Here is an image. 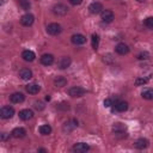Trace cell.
<instances>
[{
    "label": "cell",
    "mask_w": 153,
    "mask_h": 153,
    "mask_svg": "<svg viewBox=\"0 0 153 153\" xmlns=\"http://www.w3.org/2000/svg\"><path fill=\"white\" fill-rule=\"evenodd\" d=\"M112 133L117 136V137H126L127 136V127L123 123H115L112 126Z\"/></svg>",
    "instance_id": "6da1fadb"
},
{
    "label": "cell",
    "mask_w": 153,
    "mask_h": 153,
    "mask_svg": "<svg viewBox=\"0 0 153 153\" xmlns=\"http://www.w3.org/2000/svg\"><path fill=\"white\" fill-rule=\"evenodd\" d=\"M47 32L51 36H57L62 32V26L57 23H50L47 25Z\"/></svg>",
    "instance_id": "7a4b0ae2"
},
{
    "label": "cell",
    "mask_w": 153,
    "mask_h": 153,
    "mask_svg": "<svg viewBox=\"0 0 153 153\" xmlns=\"http://www.w3.org/2000/svg\"><path fill=\"white\" fill-rule=\"evenodd\" d=\"M85 93H86L85 88H82V87H80V86H73V87H71V88L68 90V94H69L71 97H73V98L82 97Z\"/></svg>",
    "instance_id": "3957f363"
},
{
    "label": "cell",
    "mask_w": 153,
    "mask_h": 153,
    "mask_svg": "<svg viewBox=\"0 0 153 153\" xmlns=\"http://www.w3.org/2000/svg\"><path fill=\"white\" fill-rule=\"evenodd\" d=\"M14 115V109L10 105H6V106H2L1 110H0V116L1 118L4 120H8V118H12Z\"/></svg>",
    "instance_id": "277c9868"
},
{
    "label": "cell",
    "mask_w": 153,
    "mask_h": 153,
    "mask_svg": "<svg viewBox=\"0 0 153 153\" xmlns=\"http://www.w3.org/2000/svg\"><path fill=\"white\" fill-rule=\"evenodd\" d=\"M68 10L69 8L65 4H56L53 7V13L56 14V16H65V14H67Z\"/></svg>",
    "instance_id": "5b68a950"
},
{
    "label": "cell",
    "mask_w": 153,
    "mask_h": 153,
    "mask_svg": "<svg viewBox=\"0 0 153 153\" xmlns=\"http://www.w3.org/2000/svg\"><path fill=\"white\" fill-rule=\"evenodd\" d=\"M114 18H115V16H114V12L111 10H103L100 13V19L103 23L109 24L114 20Z\"/></svg>",
    "instance_id": "8992f818"
},
{
    "label": "cell",
    "mask_w": 153,
    "mask_h": 153,
    "mask_svg": "<svg viewBox=\"0 0 153 153\" xmlns=\"http://www.w3.org/2000/svg\"><path fill=\"white\" fill-rule=\"evenodd\" d=\"M76 127H78V121H76V120H74V118H72V120H69V121L65 122V124H63L62 129H63V131H65V133H71V131H72V130H74Z\"/></svg>",
    "instance_id": "52a82bcc"
},
{
    "label": "cell",
    "mask_w": 153,
    "mask_h": 153,
    "mask_svg": "<svg viewBox=\"0 0 153 153\" xmlns=\"http://www.w3.org/2000/svg\"><path fill=\"white\" fill-rule=\"evenodd\" d=\"M33 22H35V17L31 13H25L20 18V24L24 26H31L33 24Z\"/></svg>",
    "instance_id": "ba28073f"
},
{
    "label": "cell",
    "mask_w": 153,
    "mask_h": 153,
    "mask_svg": "<svg viewBox=\"0 0 153 153\" xmlns=\"http://www.w3.org/2000/svg\"><path fill=\"white\" fill-rule=\"evenodd\" d=\"M88 149H90V146L86 142H76L72 147V151L76 152V153H84V152H87Z\"/></svg>",
    "instance_id": "9c48e42d"
},
{
    "label": "cell",
    "mask_w": 153,
    "mask_h": 153,
    "mask_svg": "<svg viewBox=\"0 0 153 153\" xmlns=\"http://www.w3.org/2000/svg\"><path fill=\"white\" fill-rule=\"evenodd\" d=\"M88 10H90V12H91L92 14H98V13H102V11H103V5H102V2H99V1H94V2H92V4L88 6Z\"/></svg>",
    "instance_id": "30bf717a"
},
{
    "label": "cell",
    "mask_w": 153,
    "mask_h": 153,
    "mask_svg": "<svg viewBox=\"0 0 153 153\" xmlns=\"http://www.w3.org/2000/svg\"><path fill=\"white\" fill-rule=\"evenodd\" d=\"M114 110H116L117 112H124L128 110V103L124 100H117L114 104Z\"/></svg>",
    "instance_id": "8fae6325"
},
{
    "label": "cell",
    "mask_w": 153,
    "mask_h": 153,
    "mask_svg": "<svg viewBox=\"0 0 153 153\" xmlns=\"http://www.w3.org/2000/svg\"><path fill=\"white\" fill-rule=\"evenodd\" d=\"M33 117V111L30 109H23L19 111V118L22 121H29Z\"/></svg>",
    "instance_id": "7c38bea8"
},
{
    "label": "cell",
    "mask_w": 153,
    "mask_h": 153,
    "mask_svg": "<svg viewBox=\"0 0 153 153\" xmlns=\"http://www.w3.org/2000/svg\"><path fill=\"white\" fill-rule=\"evenodd\" d=\"M71 41L75 45H81V44H84L86 42V37L84 35H81V33H75V35H73L71 37Z\"/></svg>",
    "instance_id": "4fadbf2b"
},
{
    "label": "cell",
    "mask_w": 153,
    "mask_h": 153,
    "mask_svg": "<svg viewBox=\"0 0 153 153\" xmlns=\"http://www.w3.org/2000/svg\"><path fill=\"white\" fill-rule=\"evenodd\" d=\"M25 99V96L22 93V92H14L10 96V100L14 104H19V103H23Z\"/></svg>",
    "instance_id": "5bb4252c"
},
{
    "label": "cell",
    "mask_w": 153,
    "mask_h": 153,
    "mask_svg": "<svg viewBox=\"0 0 153 153\" xmlns=\"http://www.w3.org/2000/svg\"><path fill=\"white\" fill-rule=\"evenodd\" d=\"M71 62H72V60H71L69 56H62L60 59V61L57 62V67L60 69H66V68H68L71 66Z\"/></svg>",
    "instance_id": "9a60e30c"
},
{
    "label": "cell",
    "mask_w": 153,
    "mask_h": 153,
    "mask_svg": "<svg viewBox=\"0 0 153 153\" xmlns=\"http://www.w3.org/2000/svg\"><path fill=\"white\" fill-rule=\"evenodd\" d=\"M11 135L13 137H16V139H22V137H24L26 135V130L24 128H22V127H17L11 131Z\"/></svg>",
    "instance_id": "2e32d148"
},
{
    "label": "cell",
    "mask_w": 153,
    "mask_h": 153,
    "mask_svg": "<svg viewBox=\"0 0 153 153\" xmlns=\"http://www.w3.org/2000/svg\"><path fill=\"white\" fill-rule=\"evenodd\" d=\"M22 57H23V60L26 61V62H32V61L35 60L36 55H35V53H33L32 50L26 49V50H24V51L22 53Z\"/></svg>",
    "instance_id": "e0dca14e"
},
{
    "label": "cell",
    "mask_w": 153,
    "mask_h": 153,
    "mask_svg": "<svg viewBox=\"0 0 153 153\" xmlns=\"http://www.w3.org/2000/svg\"><path fill=\"white\" fill-rule=\"evenodd\" d=\"M41 63L44 66H51L54 63V56L51 54H43L41 56Z\"/></svg>",
    "instance_id": "ac0fdd59"
},
{
    "label": "cell",
    "mask_w": 153,
    "mask_h": 153,
    "mask_svg": "<svg viewBox=\"0 0 153 153\" xmlns=\"http://www.w3.org/2000/svg\"><path fill=\"white\" fill-rule=\"evenodd\" d=\"M148 140L147 139H143V137H140L137 139L135 142H134V147L137 148V149H145L148 147Z\"/></svg>",
    "instance_id": "d6986e66"
},
{
    "label": "cell",
    "mask_w": 153,
    "mask_h": 153,
    "mask_svg": "<svg viewBox=\"0 0 153 153\" xmlns=\"http://www.w3.org/2000/svg\"><path fill=\"white\" fill-rule=\"evenodd\" d=\"M115 50H116V53L120 54V55H127V54L129 53V47H128L127 44H124V43H118V44L115 47Z\"/></svg>",
    "instance_id": "ffe728a7"
},
{
    "label": "cell",
    "mask_w": 153,
    "mask_h": 153,
    "mask_svg": "<svg viewBox=\"0 0 153 153\" xmlns=\"http://www.w3.org/2000/svg\"><path fill=\"white\" fill-rule=\"evenodd\" d=\"M25 90H26V92L30 93V94H36V93H38V92L41 91V86L32 82V84H27V85L25 86Z\"/></svg>",
    "instance_id": "44dd1931"
},
{
    "label": "cell",
    "mask_w": 153,
    "mask_h": 153,
    "mask_svg": "<svg viewBox=\"0 0 153 153\" xmlns=\"http://www.w3.org/2000/svg\"><path fill=\"white\" fill-rule=\"evenodd\" d=\"M19 76L23 80H30L32 78V71L29 68H23L19 71Z\"/></svg>",
    "instance_id": "7402d4cb"
},
{
    "label": "cell",
    "mask_w": 153,
    "mask_h": 153,
    "mask_svg": "<svg viewBox=\"0 0 153 153\" xmlns=\"http://www.w3.org/2000/svg\"><path fill=\"white\" fill-rule=\"evenodd\" d=\"M66 84H67V79L65 76H56L54 80V85L56 87H63L66 86Z\"/></svg>",
    "instance_id": "603a6c76"
},
{
    "label": "cell",
    "mask_w": 153,
    "mask_h": 153,
    "mask_svg": "<svg viewBox=\"0 0 153 153\" xmlns=\"http://www.w3.org/2000/svg\"><path fill=\"white\" fill-rule=\"evenodd\" d=\"M141 96L143 99H147V100H151L153 99V88H146L141 92Z\"/></svg>",
    "instance_id": "cb8c5ba5"
},
{
    "label": "cell",
    "mask_w": 153,
    "mask_h": 153,
    "mask_svg": "<svg viewBox=\"0 0 153 153\" xmlns=\"http://www.w3.org/2000/svg\"><path fill=\"white\" fill-rule=\"evenodd\" d=\"M149 79H151V76H139L135 80V85L136 86H143V85H146L148 82Z\"/></svg>",
    "instance_id": "d4e9b609"
},
{
    "label": "cell",
    "mask_w": 153,
    "mask_h": 153,
    "mask_svg": "<svg viewBox=\"0 0 153 153\" xmlns=\"http://www.w3.org/2000/svg\"><path fill=\"white\" fill-rule=\"evenodd\" d=\"M38 130H39V133H41L42 135H49V134L51 133V127H50L49 124H42Z\"/></svg>",
    "instance_id": "484cf974"
},
{
    "label": "cell",
    "mask_w": 153,
    "mask_h": 153,
    "mask_svg": "<svg viewBox=\"0 0 153 153\" xmlns=\"http://www.w3.org/2000/svg\"><path fill=\"white\" fill-rule=\"evenodd\" d=\"M91 42H92V48H93L94 50H97V49H98V45H99V36H98L97 33H93Z\"/></svg>",
    "instance_id": "4316f807"
},
{
    "label": "cell",
    "mask_w": 153,
    "mask_h": 153,
    "mask_svg": "<svg viewBox=\"0 0 153 153\" xmlns=\"http://www.w3.org/2000/svg\"><path fill=\"white\" fill-rule=\"evenodd\" d=\"M18 4H19V6L23 8V10H25V11H27L29 8H30V1L29 0H18Z\"/></svg>",
    "instance_id": "83f0119b"
},
{
    "label": "cell",
    "mask_w": 153,
    "mask_h": 153,
    "mask_svg": "<svg viewBox=\"0 0 153 153\" xmlns=\"http://www.w3.org/2000/svg\"><path fill=\"white\" fill-rule=\"evenodd\" d=\"M143 24H145L146 27L153 30V17H148V18H146L145 22H143Z\"/></svg>",
    "instance_id": "f1b7e54d"
},
{
    "label": "cell",
    "mask_w": 153,
    "mask_h": 153,
    "mask_svg": "<svg viewBox=\"0 0 153 153\" xmlns=\"http://www.w3.org/2000/svg\"><path fill=\"white\" fill-rule=\"evenodd\" d=\"M149 57H151V55H149L148 51H141V53L137 55V59H139V60H147V59H149Z\"/></svg>",
    "instance_id": "f546056e"
},
{
    "label": "cell",
    "mask_w": 153,
    "mask_h": 153,
    "mask_svg": "<svg viewBox=\"0 0 153 153\" xmlns=\"http://www.w3.org/2000/svg\"><path fill=\"white\" fill-rule=\"evenodd\" d=\"M33 106H35V109H36V110L41 111V110H43V109H44V103H43V102H41V100H36V102L33 103Z\"/></svg>",
    "instance_id": "4dcf8cb0"
},
{
    "label": "cell",
    "mask_w": 153,
    "mask_h": 153,
    "mask_svg": "<svg viewBox=\"0 0 153 153\" xmlns=\"http://www.w3.org/2000/svg\"><path fill=\"white\" fill-rule=\"evenodd\" d=\"M104 106L105 108H110V106H112L114 104H115V102H114V99L112 98H106V99H104Z\"/></svg>",
    "instance_id": "1f68e13d"
},
{
    "label": "cell",
    "mask_w": 153,
    "mask_h": 153,
    "mask_svg": "<svg viewBox=\"0 0 153 153\" xmlns=\"http://www.w3.org/2000/svg\"><path fill=\"white\" fill-rule=\"evenodd\" d=\"M59 110H68L69 109V104L68 103H66V102H62V103H60V104H57V106H56Z\"/></svg>",
    "instance_id": "d6a6232c"
},
{
    "label": "cell",
    "mask_w": 153,
    "mask_h": 153,
    "mask_svg": "<svg viewBox=\"0 0 153 153\" xmlns=\"http://www.w3.org/2000/svg\"><path fill=\"white\" fill-rule=\"evenodd\" d=\"M103 57H104L103 60H104L106 63H110V62H112V61H114V57H112V55H111V54H106V55H104Z\"/></svg>",
    "instance_id": "836d02e7"
},
{
    "label": "cell",
    "mask_w": 153,
    "mask_h": 153,
    "mask_svg": "<svg viewBox=\"0 0 153 153\" xmlns=\"http://www.w3.org/2000/svg\"><path fill=\"white\" fill-rule=\"evenodd\" d=\"M69 2H71L73 6H78V5H80V4L82 2V0H69Z\"/></svg>",
    "instance_id": "e575fe53"
},
{
    "label": "cell",
    "mask_w": 153,
    "mask_h": 153,
    "mask_svg": "<svg viewBox=\"0 0 153 153\" xmlns=\"http://www.w3.org/2000/svg\"><path fill=\"white\" fill-rule=\"evenodd\" d=\"M6 139H7V135H6V133H2V134H1V140L4 141V140H6Z\"/></svg>",
    "instance_id": "d590c367"
},
{
    "label": "cell",
    "mask_w": 153,
    "mask_h": 153,
    "mask_svg": "<svg viewBox=\"0 0 153 153\" xmlns=\"http://www.w3.org/2000/svg\"><path fill=\"white\" fill-rule=\"evenodd\" d=\"M37 151H38V152H47V149H45V148H38Z\"/></svg>",
    "instance_id": "8d00e7d4"
},
{
    "label": "cell",
    "mask_w": 153,
    "mask_h": 153,
    "mask_svg": "<svg viewBox=\"0 0 153 153\" xmlns=\"http://www.w3.org/2000/svg\"><path fill=\"white\" fill-rule=\"evenodd\" d=\"M45 100H50V96H47L45 97Z\"/></svg>",
    "instance_id": "74e56055"
},
{
    "label": "cell",
    "mask_w": 153,
    "mask_h": 153,
    "mask_svg": "<svg viewBox=\"0 0 153 153\" xmlns=\"http://www.w3.org/2000/svg\"><path fill=\"white\" fill-rule=\"evenodd\" d=\"M136 1H139V2H143V1H146V0H136Z\"/></svg>",
    "instance_id": "f35d334b"
}]
</instances>
